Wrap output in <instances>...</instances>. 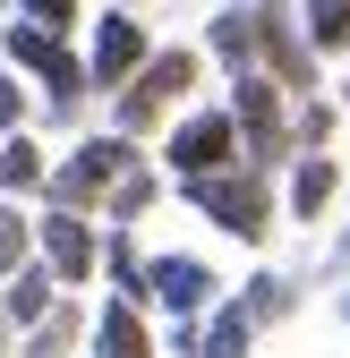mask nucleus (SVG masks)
<instances>
[{"label": "nucleus", "mask_w": 350, "mask_h": 358, "mask_svg": "<svg viewBox=\"0 0 350 358\" xmlns=\"http://www.w3.org/2000/svg\"><path fill=\"white\" fill-rule=\"evenodd\" d=\"M188 205L214 222V231H231V239H265L274 231V188L248 162L239 171H214V179H188Z\"/></svg>", "instance_id": "nucleus-1"}, {"label": "nucleus", "mask_w": 350, "mask_h": 358, "mask_svg": "<svg viewBox=\"0 0 350 358\" xmlns=\"http://www.w3.org/2000/svg\"><path fill=\"white\" fill-rule=\"evenodd\" d=\"M137 171V145L120 137H77V154H69V171H52V205H69V213H85V205H111V188Z\"/></svg>", "instance_id": "nucleus-2"}, {"label": "nucleus", "mask_w": 350, "mask_h": 358, "mask_svg": "<svg viewBox=\"0 0 350 358\" xmlns=\"http://www.w3.org/2000/svg\"><path fill=\"white\" fill-rule=\"evenodd\" d=\"M162 171H180V188L214 179V171H239V120L231 111H188L171 128V145H162Z\"/></svg>", "instance_id": "nucleus-3"}, {"label": "nucleus", "mask_w": 350, "mask_h": 358, "mask_svg": "<svg viewBox=\"0 0 350 358\" xmlns=\"http://www.w3.org/2000/svg\"><path fill=\"white\" fill-rule=\"evenodd\" d=\"M214 299H223V282H214L205 256H154L146 264V307H162L171 324H197Z\"/></svg>", "instance_id": "nucleus-4"}, {"label": "nucleus", "mask_w": 350, "mask_h": 358, "mask_svg": "<svg viewBox=\"0 0 350 358\" xmlns=\"http://www.w3.org/2000/svg\"><path fill=\"white\" fill-rule=\"evenodd\" d=\"M188 85H197V52H154V60H146V77H137V85L120 94V137L154 128V120H162L171 103L188 94Z\"/></svg>", "instance_id": "nucleus-5"}, {"label": "nucleus", "mask_w": 350, "mask_h": 358, "mask_svg": "<svg viewBox=\"0 0 350 358\" xmlns=\"http://www.w3.org/2000/svg\"><path fill=\"white\" fill-rule=\"evenodd\" d=\"M146 26H137V9H103V26H94V43H85V69H94V85L111 94V85H137L146 77Z\"/></svg>", "instance_id": "nucleus-6"}, {"label": "nucleus", "mask_w": 350, "mask_h": 358, "mask_svg": "<svg viewBox=\"0 0 350 358\" xmlns=\"http://www.w3.org/2000/svg\"><path fill=\"white\" fill-rule=\"evenodd\" d=\"M34 239H43V264H52L60 282H85V273L111 256V239H94V222H85V213H69V205H52V213H43V222H34Z\"/></svg>", "instance_id": "nucleus-7"}, {"label": "nucleus", "mask_w": 350, "mask_h": 358, "mask_svg": "<svg viewBox=\"0 0 350 358\" xmlns=\"http://www.w3.org/2000/svg\"><path fill=\"white\" fill-rule=\"evenodd\" d=\"M231 120L248 128V171L282 162V85L274 77H231Z\"/></svg>", "instance_id": "nucleus-8"}, {"label": "nucleus", "mask_w": 350, "mask_h": 358, "mask_svg": "<svg viewBox=\"0 0 350 358\" xmlns=\"http://www.w3.org/2000/svg\"><path fill=\"white\" fill-rule=\"evenodd\" d=\"M256 17H265V60H274V77L290 85V94H308V85H316V43L290 26L299 9H290V0H256Z\"/></svg>", "instance_id": "nucleus-9"}, {"label": "nucleus", "mask_w": 350, "mask_h": 358, "mask_svg": "<svg viewBox=\"0 0 350 358\" xmlns=\"http://www.w3.org/2000/svg\"><path fill=\"white\" fill-rule=\"evenodd\" d=\"M205 52L223 60L231 77H256V52H265V17H256V0H231V9H214Z\"/></svg>", "instance_id": "nucleus-10"}, {"label": "nucleus", "mask_w": 350, "mask_h": 358, "mask_svg": "<svg viewBox=\"0 0 350 358\" xmlns=\"http://www.w3.org/2000/svg\"><path fill=\"white\" fill-rule=\"evenodd\" d=\"M0 307H9V324H43V316H60V273H52V264H26V273H9V290H0Z\"/></svg>", "instance_id": "nucleus-11"}, {"label": "nucleus", "mask_w": 350, "mask_h": 358, "mask_svg": "<svg viewBox=\"0 0 350 358\" xmlns=\"http://www.w3.org/2000/svg\"><path fill=\"white\" fill-rule=\"evenodd\" d=\"M94 358H154V341H146V316H137V299H111L103 316H94Z\"/></svg>", "instance_id": "nucleus-12"}, {"label": "nucleus", "mask_w": 350, "mask_h": 358, "mask_svg": "<svg viewBox=\"0 0 350 358\" xmlns=\"http://www.w3.org/2000/svg\"><path fill=\"white\" fill-rule=\"evenodd\" d=\"M26 188H52V162L34 137H0V196H26Z\"/></svg>", "instance_id": "nucleus-13"}, {"label": "nucleus", "mask_w": 350, "mask_h": 358, "mask_svg": "<svg viewBox=\"0 0 350 358\" xmlns=\"http://www.w3.org/2000/svg\"><path fill=\"white\" fill-rule=\"evenodd\" d=\"M333 188H342V171H333L325 154H308V162L290 171V213H299V222H316V213L333 205Z\"/></svg>", "instance_id": "nucleus-14"}, {"label": "nucleus", "mask_w": 350, "mask_h": 358, "mask_svg": "<svg viewBox=\"0 0 350 358\" xmlns=\"http://www.w3.org/2000/svg\"><path fill=\"white\" fill-rule=\"evenodd\" d=\"M248 341H256L248 299H223V307H214V324H205V358H248Z\"/></svg>", "instance_id": "nucleus-15"}, {"label": "nucleus", "mask_w": 350, "mask_h": 358, "mask_svg": "<svg viewBox=\"0 0 350 358\" xmlns=\"http://www.w3.org/2000/svg\"><path fill=\"white\" fill-rule=\"evenodd\" d=\"M85 85H94V69H85L77 52H52V69H43V103H52V111H77Z\"/></svg>", "instance_id": "nucleus-16"}, {"label": "nucleus", "mask_w": 350, "mask_h": 358, "mask_svg": "<svg viewBox=\"0 0 350 358\" xmlns=\"http://www.w3.org/2000/svg\"><path fill=\"white\" fill-rule=\"evenodd\" d=\"M77 333H85V316L60 299V316H43V324L26 333V350H18V358H69V350H77Z\"/></svg>", "instance_id": "nucleus-17"}, {"label": "nucleus", "mask_w": 350, "mask_h": 358, "mask_svg": "<svg viewBox=\"0 0 350 358\" xmlns=\"http://www.w3.org/2000/svg\"><path fill=\"white\" fill-rule=\"evenodd\" d=\"M299 17L316 52H350V0H299Z\"/></svg>", "instance_id": "nucleus-18"}, {"label": "nucleus", "mask_w": 350, "mask_h": 358, "mask_svg": "<svg viewBox=\"0 0 350 358\" xmlns=\"http://www.w3.org/2000/svg\"><path fill=\"white\" fill-rule=\"evenodd\" d=\"M26 264H34V222H26L9 196H0V282H9V273H26Z\"/></svg>", "instance_id": "nucleus-19"}, {"label": "nucleus", "mask_w": 350, "mask_h": 358, "mask_svg": "<svg viewBox=\"0 0 350 358\" xmlns=\"http://www.w3.org/2000/svg\"><path fill=\"white\" fill-rule=\"evenodd\" d=\"M154 188H162V179H154V171L137 162V171H128V179H120V188H111V231H120V222H137V213L154 205Z\"/></svg>", "instance_id": "nucleus-20"}, {"label": "nucleus", "mask_w": 350, "mask_h": 358, "mask_svg": "<svg viewBox=\"0 0 350 358\" xmlns=\"http://www.w3.org/2000/svg\"><path fill=\"white\" fill-rule=\"evenodd\" d=\"M239 299H248V316H256V324H282V316H290V282H282V273H256Z\"/></svg>", "instance_id": "nucleus-21"}, {"label": "nucleus", "mask_w": 350, "mask_h": 358, "mask_svg": "<svg viewBox=\"0 0 350 358\" xmlns=\"http://www.w3.org/2000/svg\"><path fill=\"white\" fill-rule=\"evenodd\" d=\"M0 43H9V60H18V69H52V52H60V34H43V26H9Z\"/></svg>", "instance_id": "nucleus-22"}, {"label": "nucleus", "mask_w": 350, "mask_h": 358, "mask_svg": "<svg viewBox=\"0 0 350 358\" xmlns=\"http://www.w3.org/2000/svg\"><path fill=\"white\" fill-rule=\"evenodd\" d=\"M26 26H43V34H69V26H77V0H26Z\"/></svg>", "instance_id": "nucleus-23"}, {"label": "nucleus", "mask_w": 350, "mask_h": 358, "mask_svg": "<svg viewBox=\"0 0 350 358\" xmlns=\"http://www.w3.org/2000/svg\"><path fill=\"white\" fill-rule=\"evenodd\" d=\"M18 120H26V85H18V77H0V137H26Z\"/></svg>", "instance_id": "nucleus-24"}, {"label": "nucleus", "mask_w": 350, "mask_h": 358, "mask_svg": "<svg viewBox=\"0 0 350 358\" xmlns=\"http://www.w3.org/2000/svg\"><path fill=\"white\" fill-rule=\"evenodd\" d=\"M0 341H9V307H0Z\"/></svg>", "instance_id": "nucleus-25"}, {"label": "nucleus", "mask_w": 350, "mask_h": 358, "mask_svg": "<svg viewBox=\"0 0 350 358\" xmlns=\"http://www.w3.org/2000/svg\"><path fill=\"white\" fill-rule=\"evenodd\" d=\"M342 324H350V290H342Z\"/></svg>", "instance_id": "nucleus-26"}, {"label": "nucleus", "mask_w": 350, "mask_h": 358, "mask_svg": "<svg viewBox=\"0 0 350 358\" xmlns=\"http://www.w3.org/2000/svg\"><path fill=\"white\" fill-rule=\"evenodd\" d=\"M342 256H350V231H342Z\"/></svg>", "instance_id": "nucleus-27"}, {"label": "nucleus", "mask_w": 350, "mask_h": 358, "mask_svg": "<svg viewBox=\"0 0 350 358\" xmlns=\"http://www.w3.org/2000/svg\"><path fill=\"white\" fill-rule=\"evenodd\" d=\"M342 103H350V85H342Z\"/></svg>", "instance_id": "nucleus-28"}]
</instances>
